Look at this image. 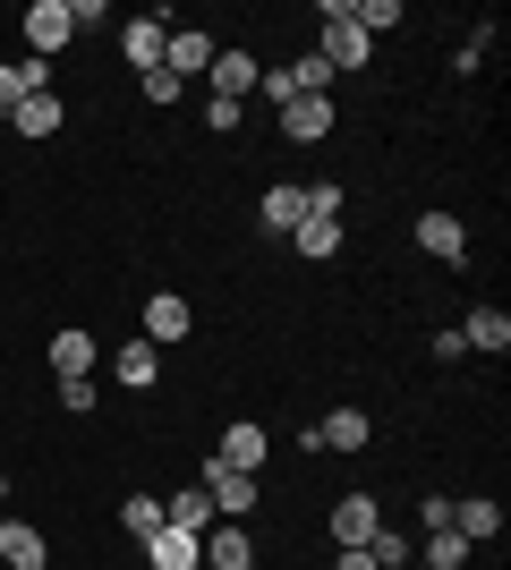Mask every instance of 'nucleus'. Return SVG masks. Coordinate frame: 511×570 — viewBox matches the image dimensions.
<instances>
[{
  "instance_id": "obj_1",
  "label": "nucleus",
  "mask_w": 511,
  "mask_h": 570,
  "mask_svg": "<svg viewBox=\"0 0 511 570\" xmlns=\"http://www.w3.org/2000/svg\"><path fill=\"white\" fill-rule=\"evenodd\" d=\"M316 60L333 77H350V69H366L375 60V35H366L358 18H350V0H324V35H316Z\"/></svg>"
},
{
  "instance_id": "obj_2",
  "label": "nucleus",
  "mask_w": 511,
  "mask_h": 570,
  "mask_svg": "<svg viewBox=\"0 0 511 570\" xmlns=\"http://www.w3.org/2000/svg\"><path fill=\"white\" fill-rule=\"evenodd\" d=\"M298 443H307V452H366V443H375V417H366V409H324Z\"/></svg>"
},
{
  "instance_id": "obj_3",
  "label": "nucleus",
  "mask_w": 511,
  "mask_h": 570,
  "mask_svg": "<svg viewBox=\"0 0 511 570\" xmlns=\"http://www.w3.org/2000/svg\"><path fill=\"white\" fill-rule=\"evenodd\" d=\"M205 77H214L222 102H247L256 86H265V60H256V51H239V43H214V69H205Z\"/></svg>"
},
{
  "instance_id": "obj_4",
  "label": "nucleus",
  "mask_w": 511,
  "mask_h": 570,
  "mask_svg": "<svg viewBox=\"0 0 511 570\" xmlns=\"http://www.w3.org/2000/svg\"><path fill=\"white\" fill-rule=\"evenodd\" d=\"M26 43H35V60L69 51V43H77V18H69V0H35V9H26Z\"/></svg>"
},
{
  "instance_id": "obj_5",
  "label": "nucleus",
  "mask_w": 511,
  "mask_h": 570,
  "mask_svg": "<svg viewBox=\"0 0 511 570\" xmlns=\"http://www.w3.org/2000/svg\"><path fill=\"white\" fill-rule=\"evenodd\" d=\"M273 111H282V137H298V145L333 137V95H291V102H273Z\"/></svg>"
},
{
  "instance_id": "obj_6",
  "label": "nucleus",
  "mask_w": 511,
  "mask_h": 570,
  "mask_svg": "<svg viewBox=\"0 0 511 570\" xmlns=\"http://www.w3.org/2000/svg\"><path fill=\"white\" fill-rule=\"evenodd\" d=\"M265 452H273V434L265 426H256V417H239V426H222V469H239V476H256V469H265Z\"/></svg>"
},
{
  "instance_id": "obj_7",
  "label": "nucleus",
  "mask_w": 511,
  "mask_h": 570,
  "mask_svg": "<svg viewBox=\"0 0 511 570\" xmlns=\"http://www.w3.org/2000/svg\"><path fill=\"white\" fill-rule=\"evenodd\" d=\"M163 43H170V18H128V26H120V60H128L137 77L163 69Z\"/></svg>"
},
{
  "instance_id": "obj_8",
  "label": "nucleus",
  "mask_w": 511,
  "mask_h": 570,
  "mask_svg": "<svg viewBox=\"0 0 511 570\" xmlns=\"http://www.w3.org/2000/svg\"><path fill=\"white\" fill-rule=\"evenodd\" d=\"M205 570H256V537L239 520H214L205 528Z\"/></svg>"
},
{
  "instance_id": "obj_9",
  "label": "nucleus",
  "mask_w": 511,
  "mask_h": 570,
  "mask_svg": "<svg viewBox=\"0 0 511 570\" xmlns=\"http://www.w3.org/2000/svg\"><path fill=\"white\" fill-rule=\"evenodd\" d=\"M163 69L188 86V77L214 69V35H196V26H170V43H163Z\"/></svg>"
},
{
  "instance_id": "obj_10",
  "label": "nucleus",
  "mask_w": 511,
  "mask_h": 570,
  "mask_svg": "<svg viewBox=\"0 0 511 570\" xmlns=\"http://www.w3.org/2000/svg\"><path fill=\"white\" fill-rule=\"evenodd\" d=\"M205 494H214V511H222V520H247V511H256V476L222 469V460H205Z\"/></svg>"
},
{
  "instance_id": "obj_11",
  "label": "nucleus",
  "mask_w": 511,
  "mask_h": 570,
  "mask_svg": "<svg viewBox=\"0 0 511 570\" xmlns=\"http://www.w3.org/2000/svg\"><path fill=\"white\" fill-rule=\"evenodd\" d=\"M188 333H196L188 298H170V289H154V298H146V341H154V350H170V341H188Z\"/></svg>"
},
{
  "instance_id": "obj_12",
  "label": "nucleus",
  "mask_w": 511,
  "mask_h": 570,
  "mask_svg": "<svg viewBox=\"0 0 511 570\" xmlns=\"http://www.w3.org/2000/svg\"><path fill=\"white\" fill-rule=\"evenodd\" d=\"M417 247L435 264H469V230H461V214H417Z\"/></svg>"
},
{
  "instance_id": "obj_13",
  "label": "nucleus",
  "mask_w": 511,
  "mask_h": 570,
  "mask_svg": "<svg viewBox=\"0 0 511 570\" xmlns=\"http://www.w3.org/2000/svg\"><path fill=\"white\" fill-rule=\"evenodd\" d=\"M146 562L154 570H205V537H188V528H154V537H146Z\"/></svg>"
},
{
  "instance_id": "obj_14",
  "label": "nucleus",
  "mask_w": 511,
  "mask_h": 570,
  "mask_svg": "<svg viewBox=\"0 0 511 570\" xmlns=\"http://www.w3.org/2000/svg\"><path fill=\"white\" fill-rule=\"evenodd\" d=\"M452 537H461V546H494V537H503V502H487V494L452 502Z\"/></svg>"
},
{
  "instance_id": "obj_15",
  "label": "nucleus",
  "mask_w": 511,
  "mask_h": 570,
  "mask_svg": "<svg viewBox=\"0 0 511 570\" xmlns=\"http://www.w3.org/2000/svg\"><path fill=\"white\" fill-rule=\"evenodd\" d=\"M384 528V511H375V494H341L333 502V546H366Z\"/></svg>"
},
{
  "instance_id": "obj_16",
  "label": "nucleus",
  "mask_w": 511,
  "mask_h": 570,
  "mask_svg": "<svg viewBox=\"0 0 511 570\" xmlns=\"http://www.w3.org/2000/svg\"><path fill=\"white\" fill-rule=\"evenodd\" d=\"M0 562H9V570H51L43 528H26V520H0Z\"/></svg>"
},
{
  "instance_id": "obj_17",
  "label": "nucleus",
  "mask_w": 511,
  "mask_h": 570,
  "mask_svg": "<svg viewBox=\"0 0 511 570\" xmlns=\"http://www.w3.org/2000/svg\"><path fill=\"white\" fill-rule=\"evenodd\" d=\"M214 520H222V511H214V494H205V485H188V494L163 502V528H188V537H205Z\"/></svg>"
},
{
  "instance_id": "obj_18",
  "label": "nucleus",
  "mask_w": 511,
  "mask_h": 570,
  "mask_svg": "<svg viewBox=\"0 0 511 570\" xmlns=\"http://www.w3.org/2000/svg\"><path fill=\"white\" fill-rule=\"evenodd\" d=\"M60 95H18V111H9V128H18V137H60Z\"/></svg>"
},
{
  "instance_id": "obj_19",
  "label": "nucleus",
  "mask_w": 511,
  "mask_h": 570,
  "mask_svg": "<svg viewBox=\"0 0 511 570\" xmlns=\"http://www.w3.org/2000/svg\"><path fill=\"white\" fill-rule=\"evenodd\" d=\"M461 341H469V350H487V357H503V350H511V315H503V307H469Z\"/></svg>"
},
{
  "instance_id": "obj_20",
  "label": "nucleus",
  "mask_w": 511,
  "mask_h": 570,
  "mask_svg": "<svg viewBox=\"0 0 511 570\" xmlns=\"http://www.w3.org/2000/svg\"><path fill=\"white\" fill-rule=\"evenodd\" d=\"M111 375H120L128 392H154V375H163V350H154V341H128V350L111 357Z\"/></svg>"
},
{
  "instance_id": "obj_21",
  "label": "nucleus",
  "mask_w": 511,
  "mask_h": 570,
  "mask_svg": "<svg viewBox=\"0 0 511 570\" xmlns=\"http://www.w3.org/2000/svg\"><path fill=\"white\" fill-rule=\"evenodd\" d=\"M256 214H265V230H298V222H307V188H291V179H282V188H265V205H256Z\"/></svg>"
},
{
  "instance_id": "obj_22",
  "label": "nucleus",
  "mask_w": 511,
  "mask_h": 570,
  "mask_svg": "<svg viewBox=\"0 0 511 570\" xmlns=\"http://www.w3.org/2000/svg\"><path fill=\"white\" fill-rule=\"evenodd\" d=\"M291 247H298V256H307V264H324V256H341V222H324V214H307V222H298V230H291Z\"/></svg>"
},
{
  "instance_id": "obj_23",
  "label": "nucleus",
  "mask_w": 511,
  "mask_h": 570,
  "mask_svg": "<svg viewBox=\"0 0 511 570\" xmlns=\"http://www.w3.org/2000/svg\"><path fill=\"white\" fill-rule=\"evenodd\" d=\"M51 366H60V375H95V333H51Z\"/></svg>"
},
{
  "instance_id": "obj_24",
  "label": "nucleus",
  "mask_w": 511,
  "mask_h": 570,
  "mask_svg": "<svg viewBox=\"0 0 511 570\" xmlns=\"http://www.w3.org/2000/svg\"><path fill=\"white\" fill-rule=\"evenodd\" d=\"M366 562H375V570H401V562H417L410 528H375V537H366Z\"/></svg>"
},
{
  "instance_id": "obj_25",
  "label": "nucleus",
  "mask_w": 511,
  "mask_h": 570,
  "mask_svg": "<svg viewBox=\"0 0 511 570\" xmlns=\"http://www.w3.org/2000/svg\"><path fill=\"white\" fill-rule=\"evenodd\" d=\"M120 528L137 537V546H146L154 528H163V502H154V494H128V502H120Z\"/></svg>"
},
{
  "instance_id": "obj_26",
  "label": "nucleus",
  "mask_w": 511,
  "mask_h": 570,
  "mask_svg": "<svg viewBox=\"0 0 511 570\" xmlns=\"http://www.w3.org/2000/svg\"><path fill=\"white\" fill-rule=\"evenodd\" d=\"M282 77H291V95H324V86H333V69H324L316 51H298V60H291Z\"/></svg>"
},
{
  "instance_id": "obj_27",
  "label": "nucleus",
  "mask_w": 511,
  "mask_h": 570,
  "mask_svg": "<svg viewBox=\"0 0 511 570\" xmlns=\"http://www.w3.org/2000/svg\"><path fill=\"white\" fill-rule=\"evenodd\" d=\"M469 553H478V546H461L452 528H435V537H426V562H435V570H469Z\"/></svg>"
},
{
  "instance_id": "obj_28",
  "label": "nucleus",
  "mask_w": 511,
  "mask_h": 570,
  "mask_svg": "<svg viewBox=\"0 0 511 570\" xmlns=\"http://www.w3.org/2000/svg\"><path fill=\"white\" fill-rule=\"evenodd\" d=\"M487 43H494V26H478V35L452 51V77H478V69H487Z\"/></svg>"
},
{
  "instance_id": "obj_29",
  "label": "nucleus",
  "mask_w": 511,
  "mask_h": 570,
  "mask_svg": "<svg viewBox=\"0 0 511 570\" xmlns=\"http://www.w3.org/2000/svg\"><path fill=\"white\" fill-rule=\"evenodd\" d=\"M9 77H18V95H51V60H35V51L9 60Z\"/></svg>"
},
{
  "instance_id": "obj_30",
  "label": "nucleus",
  "mask_w": 511,
  "mask_h": 570,
  "mask_svg": "<svg viewBox=\"0 0 511 570\" xmlns=\"http://www.w3.org/2000/svg\"><path fill=\"white\" fill-rule=\"evenodd\" d=\"M60 409H69V417H95V375H60Z\"/></svg>"
},
{
  "instance_id": "obj_31",
  "label": "nucleus",
  "mask_w": 511,
  "mask_h": 570,
  "mask_svg": "<svg viewBox=\"0 0 511 570\" xmlns=\"http://www.w3.org/2000/svg\"><path fill=\"white\" fill-rule=\"evenodd\" d=\"M350 18H358L366 35H392V26H401V0H366V9H350Z\"/></svg>"
},
{
  "instance_id": "obj_32",
  "label": "nucleus",
  "mask_w": 511,
  "mask_h": 570,
  "mask_svg": "<svg viewBox=\"0 0 511 570\" xmlns=\"http://www.w3.org/2000/svg\"><path fill=\"white\" fill-rule=\"evenodd\" d=\"M239 119H247V102H205V128H214V137H239Z\"/></svg>"
},
{
  "instance_id": "obj_33",
  "label": "nucleus",
  "mask_w": 511,
  "mask_h": 570,
  "mask_svg": "<svg viewBox=\"0 0 511 570\" xmlns=\"http://www.w3.org/2000/svg\"><path fill=\"white\" fill-rule=\"evenodd\" d=\"M146 95H154V111H170V102L188 95V86H179V77H170V69H146Z\"/></svg>"
},
{
  "instance_id": "obj_34",
  "label": "nucleus",
  "mask_w": 511,
  "mask_h": 570,
  "mask_svg": "<svg viewBox=\"0 0 511 570\" xmlns=\"http://www.w3.org/2000/svg\"><path fill=\"white\" fill-rule=\"evenodd\" d=\"M417 528H426V537H435V528H452V502L426 494V502H417Z\"/></svg>"
},
{
  "instance_id": "obj_35",
  "label": "nucleus",
  "mask_w": 511,
  "mask_h": 570,
  "mask_svg": "<svg viewBox=\"0 0 511 570\" xmlns=\"http://www.w3.org/2000/svg\"><path fill=\"white\" fill-rule=\"evenodd\" d=\"M435 357H443V366H461V357H469V341H461V324H443V333H435Z\"/></svg>"
},
{
  "instance_id": "obj_36",
  "label": "nucleus",
  "mask_w": 511,
  "mask_h": 570,
  "mask_svg": "<svg viewBox=\"0 0 511 570\" xmlns=\"http://www.w3.org/2000/svg\"><path fill=\"white\" fill-rule=\"evenodd\" d=\"M0 111H18V77H9V60H0Z\"/></svg>"
},
{
  "instance_id": "obj_37",
  "label": "nucleus",
  "mask_w": 511,
  "mask_h": 570,
  "mask_svg": "<svg viewBox=\"0 0 511 570\" xmlns=\"http://www.w3.org/2000/svg\"><path fill=\"white\" fill-rule=\"evenodd\" d=\"M333 570H375V562H366V546H341V562Z\"/></svg>"
},
{
  "instance_id": "obj_38",
  "label": "nucleus",
  "mask_w": 511,
  "mask_h": 570,
  "mask_svg": "<svg viewBox=\"0 0 511 570\" xmlns=\"http://www.w3.org/2000/svg\"><path fill=\"white\" fill-rule=\"evenodd\" d=\"M0 494H9V476H0Z\"/></svg>"
}]
</instances>
